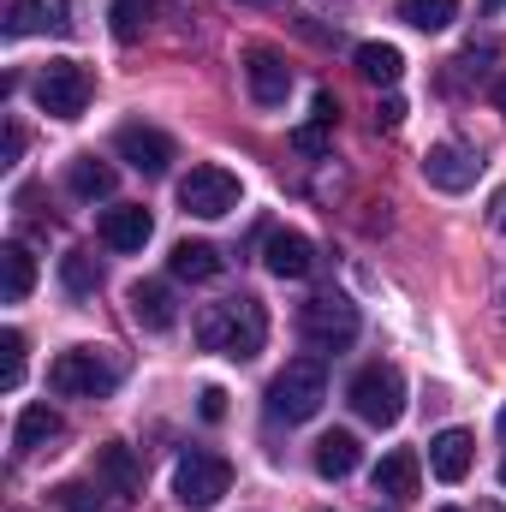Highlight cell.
Returning <instances> with one entry per match:
<instances>
[{
    "label": "cell",
    "instance_id": "4fadbf2b",
    "mask_svg": "<svg viewBox=\"0 0 506 512\" xmlns=\"http://www.w3.org/2000/svg\"><path fill=\"white\" fill-rule=\"evenodd\" d=\"M262 268H268L274 280H304V274L316 268V245H310L304 233H292V227H274V233L262 239Z\"/></svg>",
    "mask_w": 506,
    "mask_h": 512
},
{
    "label": "cell",
    "instance_id": "5b68a950",
    "mask_svg": "<svg viewBox=\"0 0 506 512\" xmlns=\"http://www.w3.org/2000/svg\"><path fill=\"white\" fill-rule=\"evenodd\" d=\"M30 96H36L42 114H54V120H78V114L90 108V96H96V78H90V66H78V60H48V66L36 72Z\"/></svg>",
    "mask_w": 506,
    "mask_h": 512
},
{
    "label": "cell",
    "instance_id": "ba28073f",
    "mask_svg": "<svg viewBox=\"0 0 506 512\" xmlns=\"http://www.w3.org/2000/svg\"><path fill=\"white\" fill-rule=\"evenodd\" d=\"M227 489H233V465H227L221 453H197V447H191V453L173 465V495H179V507L203 512V507H215Z\"/></svg>",
    "mask_w": 506,
    "mask_h": 512
},
{
    "label": "cell",
    "instance_id": "52a82bcc",
    "mask_svg": "<svg viewBox=\"0 0 506 512\" xmlns=\"http://www.w3.org/2000/svg\"><path fill=\"white\" fill-rule=\"evenodd\" d=\"M239 203H245V185H239V173H227V167H191V173L179 179V209L197 215V221H221V215H233Z\"/></svg>",
    "mask_w": 506,
    "mask_h": 512
},
{
    "label": "cell",
    "instance_id": "1f68e13d",
    "mask_svg": "<svg viewBox=\"0 0 506 512\" xmlns=\"http://www.w3.org/2000/svg\"><path fill=\"white\" fill-rule=\"evenodd\" d=\"M399 120H405V102H399V96H387V102H381V108H376V126L399 131Z\"/></svg>",
    "mask_w": 506,
    "mask_h": 512
},
{
    "label": "cell",
    "instance_id": "d6986e66",
    "mask_svg": "<svg viewBox=\"0 0 506 512\" xmlns=\"http://www.w3.org/2000/svg\"><path fill=\"white\" fill-rule=\"evenodd\" d=\"M60 411L54 405H24L18 411V423H12V447L18 453H36V447H48V441H60Z\"/></svg>",
    "mask_w": 506,
    "mask_h": 512
},
{
    "label": "cell",
    "instance_id": "2e32d148",
    "mask_svg": "<svg viewBox=\"0 0 506 512\" xmlns=\"http://www.w3.org/2000/svg\"><path fill=\"white\" fill-rule=\"evenodd\" d=\"M471 459H477V441H471L465 429H441V435L429 441V471H435L441 483H465Z\"/></svg>",
    "mask_w": 506,
    "mask_h": 512
},
{
    "label": "cell",
    "instance_id": "d590c367",
    "mask_svg": "<svg viewBox=\"0 0 506 512\" xmlns=\"http://www.w3.org/2000/svg\"><path fill=\"white\" fill-rule=\"evenodd\" d=\"M495 108H501V114H506V78H501V84H495Z\"/></svg>",
    "mask_w": 506,
    "mask_h": 512
},
{
    "label": "cell",
    "instance_id": "4316f807",
    "mask_svg": "<svg viewBox=\"0 0 506 512\" xmlns=\"http://www.w3.org/2000/svg\"><path fill=\"white\" fill-rule=\"evenodd\" d=\"M399 18L417 24V30H447V24L459 18V0H405Z\"/></svg>",
    "mask_w": 506,
    "mask_h": 512
},
{
    "label": "cell",
    "instance_id": "8fae6325",
    "mask_svg": "<svg viewBox=\"0 0 506 512\" xmlns=\"http://www.w3.org/2000/svg\"><path fill=\"white\" fill-rule=\"evenodd\" d=\"M477 173H483V161H477L465 143H435V149L423 155V179H429L435 191H471Z\"/></svg>",
    "mask_w": 506,
    "mask_h": 512
},
{
    "label": "cell",
    "instance_id": "4dcf8cb0",
    "mask_svg": "<svg viewBox=\"0 0 506 512\" xmlns=\"http://www.w3.org/2000/svg\"><path fill=\"white\" fill-rule=\"evenodd\" d=\"M197 411H203L209 423H221V417H227V393H221V387H203V405H197Z\"/></svg>",
    "mask_w": 506,
    "mask_h": 512
},
{
    "label": "cell",
    "instance_id": "8992f818",
    "mask_svg": "<svg viewBox=\"0 0 506 512\" xmlns=\"http://www.w3.org/2000/svg\"><path fill=\"white\" fill-rule=\"evenodd\" d=\"M346 399H352V411L364 417V423H376V429H393L399 417H405V376L393 370V364H364L352 387H346Z\"/></svg>",
    "mask_w": 506,
    "mask_h": 512
},
{
    "label": "cell",
    "instance_id": "277c9868",
    "mask_svg": "<svg viewBox=\"0 0 506 512\" xmlns=\"http://www.w3.org/2000/svg\"><path fill=\"white\" fill-rule=\"evenodd\" d=\"M358 328H364V316H358V304L340 298V292H316V298L298 310V334H304V346H316V352H346V346L358 340Z\"/></svg>",
    "mask_w": 506,
    "mask_h": 512
},
{
    "label": "cell",
    "instance_id": "30bf717a",
    "mask_svg": "<svg viewBox=\"0 0 506 512\" xmlns=\"http://www.w3.org/2000/svg\"><path fill=\"white\" fill-rule=\"evenodd\" d=\"M245 84H251L256 108H280V102L292 96V66H286V54L251 48V54H245Z\"/></svg>",
    "mask_w": 506,
    "mask_h": 512
},
{
    "label": "cell",
    "instance_id": "74e56055",
    "mask_svg": "<svg viewBox=\"0 0 506 512\" xmlns=\"http://www.w3.org/2000/svg\"><path fill=\"white\" fill-rule=\"evenodd\" d=\"M239 6H274V0H239Z\"/></svg>",
    "mask_w": 506,
    "mask_h": 512
},
{
    "label": "cell",
    "instance_id": "ac0fdd59",
    "mask_svg": "<svg viewBox=\"0 0 506 512\" xmlns=\"http://www.w3.org/2000/svg\"><path fill=\"white\" fill-rule=\"evenodd\" d=\"M358 459H364V447H358V435H346V429H328V435L316 441V477H328V483L352 477Z\"/></svg>",
    "mask_w": 506,
    "mask_h": 512
},
{
    "label": "cell",
    "instance_id": "d4e9b609",
    "mask_svg": "<svg viewBox=\"0 0 506 512\" xmlns=\"http://www.w3.org/2000/svg\"><path fill=\"white\" fill-rule=\"evenodd\" d=\"M358 72H364L370 84H387V90H393V84L405 78V54H399L393 42H364V48H358Z\"/></svg>",
    "mask_w": 506,
    "mask_h": 512
},
{
    "label": "cell",
    "instance_id": "e575fe53",
    "mask_svg": "<svg viewBox=\"0 0 506 512\" xmlns=\"http://www.w3.org/2000/svg\"><path fill=\"white\" fill-rule=\"evenodd\" d=\"M489 215H495V227L506 233V191H495V203H489Z\"/></svg>",
    "mask_w": 506,
    "mask_h": 512
},
{
    "label": "cell",
    "instance_id": "5bb4252c",
    "mask_svg": "<svg viewBox=\"0 0 506 512\" xmlns=\"http://www.w3.org/2000/svg\"><path fill=\"white\" fill-rule=\"evenodd\" d=\"M126 304H131V322L149 328V334H167L179 322V304H173V286L167 280H131Z\"/></svg>",
    "mask_w": 506,
    "mask_h": 512
},
{
    "label": "cell",
    "instance_id": "7a4b0ae2",
    "mask_svg": "<svg viewBox=\"0 0 506 512\" xmlns=\"http://www.w3.org/2000/svg\"><path fill=\"white\" fill-rule=\"evenodd\" d=\"M328 399V370L322 358H292L274 382H268V417H286V423H310Z\"/></svg>",
    "mask_w": 506,
    "mask_h": 512
},
{
    "label": "cell",
    "instance_id": "60d3db41",
    "mask_svg": "<svg viewBox=\"0 0 506 512\" xmlns=\"http://www.w3.org/2000/svg\"><path fill=\"white\" fill-rule=\"evenodd\" d=\"M441 512H459V507H441Z\"/></svg>",
    "mask_w": 506,
    "mask_h": 512
},
{
    "label": "cell",
    "instance_id": "9c48e42d",
    "mask_svg": "<svg viewBox=\"0 0 506 512\" xmlns=\"http://www.w3.org/2000/svg\"><path fill=\"white\" fill-rule=\"evenodd\" d=\"M114 155L126 161L131 173H143V179H161L167 167H173V137L155 126H120L114 131Z\"/></svg>",
    "mask_w": 506,
    "mask_h": 512
},
{
    "label": "cell",
    "instance_id": "44dd1931",
    "mask_svg": "<svg viewBox=\"0 0 506 512\" xmlns=\"http://www.w3.org/2000/svg\"><path fill=\"white\" fill-rule=\"evenodd\" d=\"M30 286H36V256L24 251L18 239L0 245V298H6V304H24Z\"/></svg>",
    "mask_w": 506,
    "mask_h": 512
},
{
    "label": "cell",
    "instance_id": "e0dca14e",
    "mask_svg": "<svg viewBox=\"0 0 506 512\" xmlns=\"http://www.w3.org/2000/svg\"><path fill=\"white\" fill-rule=\"evenodd\" d=\"M96 483H108L114 495H137L143 489V465L126 441H102L96 447Z\"/></svg>",
    "mask_w": 506,
    "mask_h": 512
},
{
    "label": "cell",
    "instance_id": "cb8c5ba5",
    "mask_svg": "<svg viewBox=\"0 0 506 512\" xmlns=\"http://www.w3.org/2000/svg\"><path fill=\"white\" fill-rule=\"evenodd\" d=\"M54 501L66 512H126V495H114L108 483H96V489H90V483H60Z\"/></svg>",
    "mask_w": 506,
    "mask_h": 512
},
{
    "label": "cell",
    "instance_id": "83f0119b",
    "mask_svg": "<svg viewBox=\"0 0 506 512\" xmlns=\"http://www.w3.org/2000/svg\"><path fill=\"white\" fill-rule=\"evenodd\" d=\"M60 280L84 298V292H96V286H102V268H96V256H90V251H66V256H60Z\"/></svg>",
    "mask_w": 506,
    "mask_h": 512
},
{
    "label": "cell",
    "instance_id": "ab89813d",
    "mask_svg": "<svg viewBox=\"0 0 506 512\" xmlns=\"http://www.w3.org/2000/svg\"><path fill=\"white\" fill-rule=\"evenodd\" d=\"M501 483H506V465H501Z\"/></svg>",
    "mask_w": 506,
    "mask_h": 512
},
{
    "label": "cell",
    "instance_id": "f546056e",
    "mask_svg": "<svg viewBox=\"0 0 506 512\" xmlns=\"http://www.w3.org/2000/svg\"><path fill=\"white\" fill-rule=\"evenodd\" d=\"M292 149H298V155H322V149H328V126H322V120L298 126L292 131Z\"/></svg>",
    "mask_w": 506,
    "mask_h": 512
},
{
    "label": "cell",
    "instance_id": "484cf974",
    "mask_svg": "<svg viewBox=\"0 0 506 512\" xmlns=\"http://www.w3.org/2000/svg\"><path fill=\"white\" fill-rule=\"evenodd\" d=\"M149 18H155V0H114V6H108V30H114L120 42H137V36L149 30Z\"/></svg>",
    "mask_w": 506,
    "mask_h": 512
},
{
    "label": "cell",
    "instance_id": "ffe728a7",
    "mask_svg": "<svg viewBox=\"0 0 506 512\" xmlns=\"http://www.w3.org/2000/svg\"><path fill=\"white\" fill-rule=\"evenodd\" d=\"M167 268H173V280H215L227 262H221V251L209 239H179L173 256H167Z\"/></svg>",
    "mask_w": 506,
    "mask_h": 512
},
{
    "label": "cell",
    "instance_id": "6da1fadb",
    "mask_svg": "<svg viewBox=\"0 0 506 512\" xmlns=\"http://www.w3.org/2000/svg\"><path fill=\"white\" fill-rule=\"evenodd\" d=\"M197 340H203V352H215V358L251 364L256 352H262V340H268V310H262V298L239 292V298L209 304V310L197 316Z\"/></svg>",
    "mask_w": 506,
    "mask_h": 512
},
{
    "label": "cell",
    "instance_id": "603a6c76",
    "mask_svg": "<svg viewBox=\"0 0 506 512\" xmlns=\"http://www.w3.org/2000/svg\"><path fill=\"white\" fill-rule=\"evenodd\" d=\"M114 167L108 161H96V155H78L72 167H66V185H72V197H84V203H96V197H114Z\"/></svg>",
    "mask_w": 506,
    "mask_h": 512
},
{
    "label": "cell",
    "instance_id": "9a60e30c",
    "mask_svg": "<svg viewBox=\"0 0 506 512\" xmlns=\"http://www.w3.org/2000/svg\"><path fill=\"white\" fill-rule=\"evenodd\" d=\"M102 245L108 251H120V256H131V251H143L149 245V233H155V221H149V209L143 203H114L108 215H102Z\"/></svg>",
    "mask_w": 506,
    "mask_h": 512
},
{
    "label": "cell",
    "instance_id": "f1b7e54d",
    "mask_svg": "<svg viewBox=\"0 0 506 512\" xmlns=\"http://www.w3.org/2000/svg\"><path fill=\"white\" fill-rule=\"evenodd\" d=\"M18 382H24V334L6 328V334H0V387L12 393Z\"/></svg>",
    "mask_w": 506,
    "mask_h": 512
},
{
    "label": "cell",
    "instance_id": "8d00e7d4",
    "mask_svg": "<svg viewBox=\"0 0 506 512\" xmlns=\"http://www.w3.org/2000/svg\"><path fill=\"white\" fill-rule=\"evenodd\" d=\"M501 6H506V0H483V12H501Z\"/></svg>",
    "mask_w": 506,
    "mask_h": 512
},
{
    "label": "cell",
    "instance_id": "836d02e7",
    "mask_svg": "<svg viewBox=\"0 0 506 512\" xmlns=\"http://www.w3.org/2000/svg\"><path fill=\"white\" fill-rule=\"evenodd\" d=\"M24 155V126H6V161H18Z\"/></svg>",
    "mask_w": 506,
    "mask_h": 512
},
{
    "label": "cell",
    "instance_id": "3957f363",
    "mask_svg": "<svg viewBox=\"0 0 506 512\" xmlns=\"http://www.w3.org/2000/svg\"><path fill=\"white\" fill-rule=\"evenodd\" d=\"M48 387L60 399H108L120 387V364L108 352H96V346H72V352H60L48 364Z\"/></svg>",
    "mask_w": 506,
    "mask_h": 512
},
{
    "label": "cell",
    "instance_id": "7c38bea8",
    "mask_svg": "<svg viewBox=\"0 0 506 512\" xmlns=\"http://www.w3.org/2000/svg\"><path fill=\"white\" fill-rule=\"evenodd\" d=\"M72 6L66 0H6V36H66Z\"/></svg>",
    "mask_w": 506,
    "mask_h": 512
},
{
    "label": "cell",
    "instance_id": "d6a6232c",
    "mask_svg": "<svg viewBox=\"0 0 506 512\" xmlns=\"http://www.w3.org/2000/svg\"><path fill=\"white\" fill-rule=\"evenodd\" d=\"M316 120H322V126H334V120H340V102H334V96H328V90H322V96H316Z\"/></svg>",
    "mask_w": 506,
    "mask_h": 512
},
{
    "label": "cell",
    "instance_id": "f35d334b",
    "mask_svg": "<svg viewBox=\"0 0 506 512\" xmlns=\"http://www.w3.org/2000/svg\"><path fill=\"white\" fill-rule=\"evenodd\" d=\"M501 435H506V405H501Z\"/></svg>",
    "mask_w": 506,
    "mask_h": 512
},
{
    "label": "cell",
    "instance_id": "7402d4cb",
    "mask_svg": "<svg viewBox=\"0 0 506 512\" xmlns=\"http://www.w3.org/2000/svg\"><path fill=\"white\" fill-rule=\"evenodd\" d=\"M417 483H423V471H417V453H405V447L376 465V495H387V501H411Z\"/></svg>",
    "mask_w": 506,
    "mask_h": 512
}]
</instances>
